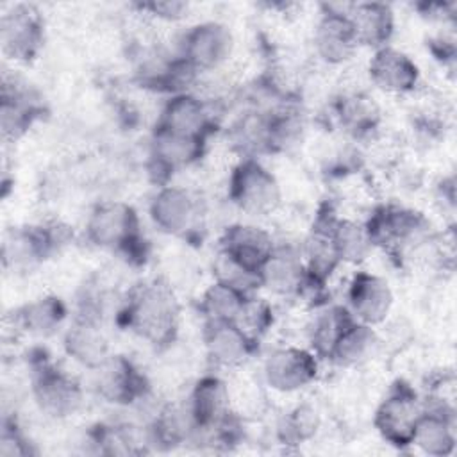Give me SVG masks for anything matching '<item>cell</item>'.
Wrapping results in <instances>:
<instances>
[{
    "label": "cell",
    "mask_w": 457,
    "mask_h": 457,
    "mask_svg": "<svg viewBox=\"0 0 457 457\" xmlns=\"http://www.w3.org/2000/svg\"><path fill=\"white\" fill-rule=\"evenodd\" d=\"M123 325L155 348L170 346L179 332L180 305L173 289L157 278L134 286L121 309Z\"/></svg>",
    "instance_id": "obj_1"
},
{
    "label": "cell",
    "mask_w": 457,
    "mask_h": 457,
    "mask_svg": "<svg viewBox=\"0 0 457 457\" xmlns=\"http://www.w3.org/2000/svg\"><path fill=\"white\" fill-rule=\"evenodd\" d=\"M86 237L91 245L125 253L143 255L139 216L132 205L125 202H102L93 207L86 221Z\"/></svg>",
    "instance_id": "obj_2"
},
{
    "label": "cell",
    "mask_w": 457,
    "mask_h": 457,
    "mask_svg": "<svg viewBox=\"0 0 457 457\" xmlns=\"http://www.w3.org/2000/svg\"><path fill=\"white\" fill-rule=\"evenodd\" d=\"M228 198L250 216H268L278 209L282 191L275 175L259 159L241 157L228 179Z\"/></svg>",
    "instance_id": "obj_3"
},
{
    "label": "cell",
    "mask_w": 457,
    "mask_h": 457,
    "mask_svg": "<svg viewBox=\"0 0 457 457\" xmlns=\"http://www.w3.org/2000/svg\"><path fill=\"white\" fill-rule=\"evenodd\" d=\"M30 382L34 402L50 418H68L82 405L84 391L79 380L45 359L34 366Z\"/></svg>",
    "instance_id": "obj_4"
},
{
    "label": "cell",
    "mask_w": 457,
    "mask_h": 457,
    "mask_svg": "<svg viewBox=\"0 0 457 457\" xmlns=\"http://www.w3.org/2000/svg\"><path fill=\"white\" fill-rule=\"evenodd\" d=\"M234 50V36L225 23L207 20L189 27L179 48V57L184 59L198 75L216 71L230 57Z\"/></svg>",
    "instance_id": "obj_5"
},
{
    "label": "cell",
    "mask_w": 457,
    "mask_h": 457,
    "mask_svg": "<svg viewBox=\"0 0 457 457\" xmlns=\"http://www.w3.org/2000/svg\"><path fill=\"white\" fill-rule=\"evenodd\" d=\"M423 411L418 393L405 382H396L375 411V428L393 446H409L416 421Z\"/></svg>",
    "instance_id": "obj_6"
},
{
    "label": "cell",
    "mask_w": 457,
    "mask_h": 457,
    "mask_svg": "<svg viewBox=\"0 0 457 457\" xmlns=\"http://www.w3.org/2000/svg\"><path fill=\"white\" fill-rule=\"evenodd\" d=\"M318 361L311 348L278 346L262 362L264 384L277 393H296L316 380Z\"/></svg>",
    "instance_id": "obj_7"
},
{
    "label": "cell",
    "mask_w": 457,
    "mask_h": 457,
    "mask_svg": "<svg viewBox=\"0 0 457 457\" xmlns=\"http://www.w3.org/2000/svg\"><path fill=\"white\" fill-rule=\"evenodd\" d=\"M350 7L352 4L343 7L337 4L323 5V12L314 27V54L328 66H341L348 62L359 48L353 25L348 16Z\"/></svg>",
    "instance_id": "obj_8"
},
{
    "label": "cell",
    "mask_w": 457,
    "mask_h": 457,
    "mask_svg": "<svg viewBox=\"0 0 457 457\" xmlns=\"http://www.w3.org/2000/svg\"><path fill=\"white\" fill-rule=\"evenodd\" d=\"M154 225L168 236H186L196 228L200 220V202L182 186H161L148 205Z\"/></svg>",
    "instance_id": "obj_9"
},
{
    "label": "cell",
    "mask_w": 457,
    "mask_h": 457,
    "mask_svg": "<svg viewBox=\"0 0 457 457\" xmlns=\"http://www.w3.org/2000/svg\"><path fill=\"white\" fill-rule=\"evenodd\" d=\"M98 395L114 405H130L146 396L148 384L139 368L125 355H109L96 370Z\"/></svg>",
    "instance_id": "obj_10"
},
{
    "label": "cell",
    "mask_w": 457,
    "mask_h": 457,
    "mask_svg": "<svg viewBox=\"0 0 457 457\" xmlns=\"http://www.w3.org/2000/svg\"><path fill=\"white\" fill-rule=\"evenodd\" d=\"M0 41L4 54L20 62L36 57L43 45V21L34 5L18 4L0 20Z\"/></svg>",
    "instance_id": "obj_11"
},
{
    "label": "cell",
    "mask_w": 457,
    "mask_h": 457,
    "mask_svg": "<svg viewBox=\"0 0 457 457\" xmlns=\"http://www.w3.org/2000/svg\"><path fill=\"white\" fill-rule=\"evenodd\" d=\"M393 291L386 278L370 271H357L346 289V309L350 314L370 327L386 321L393 309Z\"/></svg>",
    "instance_id": "obj_12"
},
{
    "label": "cell",
    "mask_w": 457,
    "mask_h": 457,
    "mask_svg": "<svg viewBox=\"0 0 457 457\" xmlns=\"http://www.w3.org/2000/svg\"><path fill=\"white\" fill-rule=\"evenodd\" d=\"M212 127L214 114L209 109V104L195 93L184 91L175 93L166 100L155 129L207 141Z\"/></svg>",
    "instance_id": "obj_13"
},
{
    "label": "cell",
    "mask_w": 457,
    "mask_h": 457,
    "mask_svg": "<svg viewBox=\"0 0 457 457\" xmlns=\"http://www.w3.org/2000/svg\"><path fill=\"white\" fill-rule=\"evenodd\" d=\"M305 282L307 271L302 246L275 243L273 252L259 271V286L277 296H300Z\"/></svg>",
    "instance_id": "obj_14"
},
{
    "label": "cell",
    "mask_w": 457,
    "mask_h": 457,
    "mask_svg": "<svg viewBox=\"0 0 457 457\" xmlns=\"http://www.w3.org/2000/svg\"><path fill=\"white\" fill-rule=\"evenodd\" d=\"M275 248L271 234L253 223H232L220 237V250L236 264L259 277V271Z\"/></svg>",
    "instance_id": "obj_15"
},
{
    "label": "cell",
    "mask_w": 457,
    "mask_h": 457,
    "mask_svg": "<svg viewBox=\"0 0 457 457\" xmlns=\"http://www.w3.org/2000/svg\"><path fill=\"white\" fill-rule=\"evenodd\" d=\"M368 73L373 86L389 95H409L420 84L418 64L405 52L391 45L373 52Z\"/></svg>",
    "instance_id": "obj_16"
},
{
    "label": "cell",
    "mask_w": 457,
    "mask_h": 457,
    "mask_svg": "<svg viewBox=\"0 0 457 457\" xmlns=\"http://www.w3.org/2000/svg\"><path fill=\"white\" fill-rule=\"evenodd\" d=\"M255 343L236 321H205L204 325L205 352L216 368L236 370L243 366Z\"/></svg>",
    "instance_id": "obj_17"
},
{
    "label": "cell",
    "mask_w": 457,
    "mask_h": 457,
    "mask_svg": "<svg viewBox=\"0 0 457 457\" xmlns=\"http://www.w3.org/2000/svg\"><path fill=\"white\" fill-rule=\"evenodd\" d=\"M411 445L427 455L446 457L455 450L453 407L436 402H425L416 421Z\"/></svg>",
    "instance_id": "obj_18"
},
{
    "label": "cell",
    "mask_w": 457,
    "mask_h": 457,
    "mask_svg": "<svg viewBox=\"0 0 457 457\" xmlns=\"http://www.w3.org/2000/svg\"><path fill=\"white\" fill-rule=\"evenodd\" d=\"M205 150V139L186 137L155 129L150 145L152 170L159 177H166L170 171H177L196 162Z\"/></svg>",
    "instance_id": "obj_19"
},
{
    "label": "cell",
    "mask_w": 457,
    "mask_h": 457,
    "mask_svg": "<svg viewBox=\"0 0 457 457\" xmlns=\"http://www.w3.org/2000/svg\"><path fill=\"white\" fill-rule=\"evenodd\" d=\"M62 346L70 359L89 370H96L111 355L102 321L80 316H75L73 323L64 332Z\"/></svg>",
    "instance_id": "obj_20"
},
{
    "label": "cell",
    "mask_w": 457,
    "mask_h": 457,
    "mask_svg": "<svg viewBox=\"0 0 457 457\" xmlns=\"http://www.w3.org/2000/svg\"><path fill=\"white\" fill-rule=\"evenodd\" d=\"M348 16L353 25L359 46L366 45L377 50L389 45V39L395 32V12L387 4H352Z\"/></svg>",
    "instance_id": "obj_21"
},
{
    "label": "cell",
    "mask_w": 457,
    "mask_h": 457,
    "mask_svg": "<svg viewBox=\"0 0 457 457\" xmlns=\"http://www.w3.org/2000/svg\"><path fill=\"white\" fill-rule=\"evenodd\" d=\"M328 234L341 264H361L373 250L371 237L364 223L348 218L328 216Z\"/></svg>",
    "instance_id": "obj_22"
},
{
    "label": "cell",
    "mask_w": 457,
    "mask_h": 457,
    "mask_svg": "<svg viewBox=\"0 0 457 457\" xmlns=\"http://www.w3.org/2000/svg\"><path fill=\"white\" fill-rule=\"evenodd\" d=\"M378 343L380 339H378V334L375 332V327L352 320L337 337L327 361H332L334 364H339V366L362 364L371 355H375Z\"/></svg>",
    "instance_id": "obj_23"
},
{
    "label": "cell",
    "mask_w": 457,
    "mask_h": 457,
    "mask_svg": "<svg viewBox=\"0 0 457 457\" xmlns=\"http://www.w3.org/2000/svg\"><path fill=\"white\" fill-rule=\"evenodd\" d=\"M339 123L355 137H366L378 127V107L371 96L353 91L343 95L336 104Z\"/></svg>",
    "instance_id": "obj_24"
},
{
    "label": "cell",
    "mask_w": 457,
    "mask_h": 457,
    "mask_svg": "<svg viewBox=\"0 0 457 457\" xmlns=\"http://www.w3.org/2000/svg\"><path fill=\"white\" fill-rule=\"evenodd\" d=\"M64 320H66V307L55 296H45L36 302H30L23 305L16 314L18 325L29 334H34L39 337H48L59 332Z\"/></svg>",
    "instance_id": "obj_25"
},
{
    "label": "cell",
    "mask_w": 457,
    "mask_h": 457,
    "mask_svg": "<svg viewBox=\"0 0 457 457\" xmlns=\"http://www.w3.org/2000/svg\"><path fill=\"white\" fill-rule=\"evenodd\" d=\"M250 295L214 280L200 298V312L205 321H236Z\"/></svg>",
    "instance_id": "obj_26"
},
{
    "label": "cell",
    "mask_w": 457,
    "mask_h": 457,
    "mask_svg": "<svg viewBox=\"0 0 457 457\" xmlns=\"http://www.w3.org/2000/svg\"><path fill=\"white\" fill-rule=\"evenodd\" d=\"M355 320L345 305H330L320 311L311 328V350L318 359H328L337 337Z\"/></svg>",
    "instance_id": "obj_27"
},
{
    "label": "cell",
    "mask_w": 457,
    "mask_h": 457,
    "mask_svg": "<svg viewBox=\"0 0 457 457\" xmlns=\"http://www.w3.org/2000/svg\"><path fill=\"white\" fill-rule=\"evenodd\" d=\"M318 427V412L309 405H298L280 420L277 434L282 443L296 445L309 441L316 434Z\"/></svg>",
    "instance_id": "obj_28"
},
{
    "label": "cell",
    "mask_w": 457,
    "mask_h": 457,
    "mask_svg": "<svg viewBox=\"0 0 457 457\" xmlns=\"http://www.w3.org/2000/svg\"><path fill=\"white\" fill-rule=\"evenodd\" d=\"M137 9L141 12H148L150 16L157 20L173 21L187 11V4L182 2H148V4H137Z\"/></svg>",
    "instance_id": "obj_29"
},
{
    "label": "cell",
    "mask_w": 457,
    "mask_h": 457,
    "mask_svg": "<svg viewBox=\"0 0 457 457\" xmlns=\"http://www.w3.org/2000/svg\"><path fill=\"white\" fill-rule=\"evenodd\" d=\"M30 453V446L27 439L14 428H4L0 437V455L12 457V455H27Z\"/></svg>",
    "instance_id": "obj_30"
}]
</instances>
